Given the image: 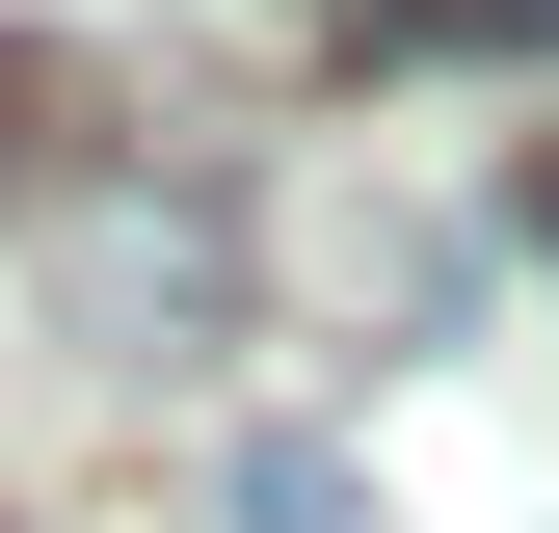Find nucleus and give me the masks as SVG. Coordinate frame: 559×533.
<instances>
[{"label": "nucleus", "instance_id": "f257e3e1", "mask_svg": "<svg viewBox=\"0 0 559 533\" xmlns=\"http://www.w3.org/2000/svg\"><path fill=\"white\" fill-rule=\"evenodd\" d=\"M53 266H81V320H107L133 374H160V347H214V294H240V266H214V214H133V187H107Z\"/></svg>", "mask_w": 559, "mask_h": 533}, {"label": "nucleus", "instance_id": "f03ea898", "mask_svg": "<svg viewBox=\"0 0 559 533\" xmlns=\"http://www.w3.org/2000/svg\"><path fill=\"white\" fill-rule=\"evenodd\" d=\"M346 507H373V481H346L320 427H294V453H240V533H346Z\"/></svg>", "mask_w": 559, "mask_h": 533}, {"label": "nucleus", "instance_id": "7ed1b4c3", "mask_svg": "<svg viewBox=\"0 0 559 533\" xmlns=\"http://www.w3.org/2000/svg\"><path fill=\"white\" fill-rule=\"evenodd\" d=\"M400 54H559V0H373Z\"/></svg>", "mask_w": 559, "mask_h": 533}, {"label": "nucleus", "instance_id": "20e7f679", "mask_svg": "<svg viewBox=\"0 0 559 533\" xmlns=\"http://www.w3.org/2000/svg\"><path fill=\"white\" fill-rule=\"evenodd\" d=\"M27 107H53V133H81V81H53V54H27V27H0V187H27Z\"/></svg>", "mask_w": 559, "mask_h": 533}, {"label": "nucleus", "instance_id": "39448f33", "mask_svg": "<svg viewBox=\"0 0 559 533\" xmlns=\"http://www.w3.org/2000/svg\"><path fill=\"white\" fill-rule=\"evenodd\" d=\"M533 240H559V187H533Z\"/></svg>", "mask_w": 559, "mask_h": 533}]
</instances>
